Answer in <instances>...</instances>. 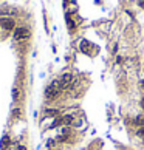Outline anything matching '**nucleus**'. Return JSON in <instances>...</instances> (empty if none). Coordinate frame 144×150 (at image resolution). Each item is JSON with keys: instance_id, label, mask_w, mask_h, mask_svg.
<instances>
[{"instance_id": "f257e3e1", "label": "nucleus", "mask_w": 144, "mask_h": 150, "mask_svg": "<svg viewBox=\"0 0 144 150\" xmlns=\"http://www.w3.org/2000/svg\"><path fill=\"white\" fill-rule=\"evenodd\" d=\"M62 90H64V88H62V85H60L59 79L53 80L50 85L45 88V98H47V101H54V99L60 94V91H62Z\"/></svg>"}, {"instance_id": "f03ea898", "label": "nucleus", "mask_w": 144, "mask_h": 150, "mask_svg": "<svg viewBox=\"0 0 144 150\" xmlns=\"http://www.w3.org/2000/svg\"><path fill=\"white\" fill-rule=\"evenodd\" d=\"M29 36H31V31L26 26H20V28L14 29V39L16 40H26L29 39Z\"/></svg>"}, {"instance_id": "7ed1b4c3", "label": "nucleus", "mask_w": 144, "mask_h": 150, "mask_svg": "<svg viewBox=\"0 0 144 150\" xmlns=\"http://www.w3.org/2000/svg\"><path fill=\"white\" fill-rule=\"evenodd\" d=\"M73 80H74L73 73H64V74L59 78V82H60V85H62L64 90H65V88H70V85L73 84Z\"/></svg>"}, {"instance_id": "20e7f679", "label": "nucleus", "mask_w": 144, "mask_h": 150, "mask_svg": "<svg viewBox=\"0 0 144 150\" xmlns=\"http://www.w3.org/2000/svg\"><path fill=\"white\" fill-rule=\"evenodd\" d=\"M0 26H2L3 29H6V31H11V29L16 28V22H14L13 19L5 17V19H0Z\"/></svg>"}, {"instance_id": "39448f33", "label": "nucleus", "mask_w": 144, "mask_h": 150, "mask_svg": "<svg viewBox=\"0 0 144 150\" xmlns=\"http://www.w3.org/2000/svg\"><path fill=\"white\" fill-rule=\"evenodd\" d=\"M9 145H11V138L8 135H3L2 139H0V150H8Z\"/></svg>"}, {"instance_id": "423d86ee", "label": "nucleus", "mask_w": 144, "mask_h": 150, "mask_svg": "<svg viewBox=\"0 0 144 150\" xmlns=\"http://www.w3.org/2000/svg\"><path fill=\"white\" fill-rule=\"evenodd\" d=\"M59 115H60V111L58 108H47L44 111L45 118H54V116H59Z\"/></svg>"}, {"instance_id": "0eeeda50", "label": "nucleus", "mask_w": 144, "mask_h": 150, "mask_svg": "<svg viewBox=\"0 0 144 150\" xmlns=\"http://www.w3.org/2000/svg\"><path fill=\"white\" fill-rule=\"evenodd\" d=\"M20 99V93H19V88L14 87L13 88V101H19Z\"/></svg>"}, {"instance_id": "6e6552de", "label": "nucleus", "mask_w": 144, "mask_h": 150, "mask_svg": "<svg viewBox=\"0 0 144 150\" xmlns=\"http://www.w3.org/2000/svg\"><path fill=\"white\" fill-rule=\"evenodd\" d=\"M67 23H68V29H70V31H74V29H76V25H74V22L71 20L70 17H67Z\"/></svg>"}, {"instance_id": "1a4fd4ad", "label": "nucleus", "mask_w": 144, "mask_h": 150, "mask_svg": "<svg viewBox=\"0 0 144 150\" xmlns=\"http://www.w3.org/2000/svg\"><path fill=\"white\" fill-rule=\"evenodd\" d=\"M136 136H138L139 139H144V127L138 129V132H136Z\"/></svg>"}, {"instance_id": "9d476101", "label": "nucleus", "mask_w": 144, "mask_h": 150, "mask_svg": "<svg viewBox=\"0 0 144 150\" xmlns=\"http://www.w3.org/2000/svg\"><path fill=\"white\" fill-rule=\"evenodd\" d=\"M20 115H22L20 108H14V111H13V116L14 118H20Z\"/></svg>"}, {"instance_id": "9b49d317", "label": "nucleus", "mask_w": 144, "mask_h": 150, "mask_svg": "<svg viewBox=\"0 0 144 150\" xmlns=\"http://www.w3.org/2000/svg\"><path fill=\"white\" fill-rule=\"evenodd\" d=\"M14 150H26V147H25V145H22V144H19V145L14 147Z\"/></svg>"}, {"instance_id": "f8f14e48", "label": "nucleus", "mask_w": 144, "mask_h": 150, "mask_svg": "<svg viewBox=\"0 0 144 150\" xmlns=\"http://www.w3.org/2000/svg\"><path fill=\"white\" fill-rule=\"evenodd\" d=\"M135 124H139V125H144V119H141V118H138L136 119V122Z\"/></svg>"}, {"instance_id": "ddd939ff", "label": "nucleus", "mask_w": 144, "mask_h": 150, "mask_svg": "<svg viewBox=\"0 0 144 150\" xmlns=\"http://www.w3.org/2000/svg\"><path fill=\"white\" fill-rule=\"evenodd\" d=\"M139 6H143V8H144V0H141V2H139Z\"/></svg>"}, {"instance_id": "4468645a", "label": "nucleus", "mask_w": 144, "mask_h": 150, "mask_svg": "<svg viewBox=\"0 0 144 150\" xmlns=\"http://www.w3.org/2000/svg\"><path fill=\"white\" fill-rule=\"evenodd\" d=\"M141 88L144 90V80H141Z\"/></svg>"}, {"instance_id": "2eb2a0df", "label": "nucleus", "mask_w": 144, "mask_h": 150, "mask_svg": "<svg viewBox=\"0 0 144 150\" xmlns=\"http://www.w3.org/2000/svg\"><path fill=\"white\" fill-rule=\"evenodd\" d=\"M141 105H143V108H144V98H143V101H141Z\"/></svg>"}]
</instances>
